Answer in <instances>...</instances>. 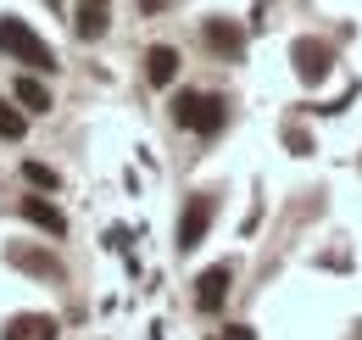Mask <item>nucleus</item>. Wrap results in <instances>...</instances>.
Returning a JSON list of instances; mask_svg holds the SVG:
<instances>
[{
	"instance_id": "f257e3e1",
	"label": "nucleus",
	"mask_w": 362,
	"mask_h": 340,
	"mask_svg": "<svg viewBox=\"0 0 362 340\" xmlns=\"http://www.w3.org/2000/svg\"><path fill=\"white\" fill-rule=\"evenodd\" d=\"M0 50H6V56H17L23 67H34V73H56V67H62V62L50 56V45L40 40L23 17H0Z\"/></svg>"
},
{
	"instance_id": "f03ea898",
	"label": "nucleus",
	"mask_w": 362,
	"mask_h": 340,
	"mask_svg": "<svg viewBox=\"0 0 362 340\" xmlns=\"http://www.w3.org/2000/svg\"><path fill=\"white\" fill-rule=\"evenodd\" d=\"M173 123L189 128V134H218L228 123V101L223 95H201V89H184L173 101Z\"/></svg>"
},
{
	"instance_id": "7ed1b4c3",
	"label": "nucleus",
	"mask_w": 362,
	"mask_h": 340,
	"mask_svg": "<svg viewBox=\"0 0 362 340\" xmlns=\"http://www.w3.org/2000/svg\"><path fill=\"white\" fill-rule=\"evenodd\" d=\"M212 217H218V196H189L184 201V217H179V251H195L201 240H206V229H212Z\"/></svg>"
},
{
	"instance_id": "20e7f679",
	"label": "nucleus",
	"mask_w": 362,
	"mask_h": 340,
	"mask_svg": "<svg viewBox=\"0 0 362 340\" xmlns=\"http://www.w3.org/2000/svg\"><path fill=\"white\" fill-rule=\"evenodd\" d=\"M290 56H296V79H301V84H323L329 67H334V50H329L323 40H296Z\"/></svg>"
},
{
	"instance_id": "39448f33",
	"label": "nucleus",
	"mask_w": 362,
	"mask_h": 340,
	"mask_svg": "<svg viewBox=\"0 0 362 340\" xmlns=\"http://www.w3.org/2000/svg\"><path fill=\"white\" fill-rule=\"evenodd\" d=\"M201 45H206L212 56H223V62H240V56H245V34H240L228 17H206V23H201Z\"/></svg>"
},
{
	"instance_id": "423d86ee",
	"label": "nucleus",
	"mask_w": 362,
	"mask_h": 340,
	"mask_svg": "<svg viewBox=\"0 0 362 340\" xmlns=\"http://www.w3.org/2000/svg\"><path fill=\"white\" fill-rule=\"evenodd\" d=\"M17 212L28 217L34 229H45L50 240H67V217H62V207H50L45 196H23V201H17Z\"/></svg>"
},
{
	"instance_id": "0eeeda50",
	"label": "nucleus",
	"mask_w": 362,
	"mask_h": 340,
	"mask_svg": "<svg viewBox=\"0 0 362 340\" xmlns=\"http://www.w3.org/2000/svg\"><path fill=\"white\" fill-rule=\"evenodd\" d=\"M228 279H234V268H228V262L206 268V273L195 279V307H201V312H218V307L228 301Z\"/></svg>"
},
{
	"instance_id": "6e6552de",
	"label": "nucleus",
	"mask_w": 362,
	"mask_h": 340,
	"mask_svg": "<svg viewBox=\"0 0 362 340\" xmlns=\"http://www.w3.org/2000/svg\"><path fill=\"white\" fill-rule=\"evenodd\" d=\"M145 79L156 89L173 84V79H179V50H173V45H151V50H145Z\"/></svg>"
},
{
	"instance_id": "1a4fd4ad",
	"label": "nucleus",
	"mask_w": 362,
	"mask_h": 340,
	"mask_svg": "<svg viewBox=\"0 0 362 340\" xmlns=\"http://www.w3.org/2000/svg\"><path fill=\"white\" fill-rule=\"evenodd\" d=\"M11 95H17V106H23V112H34V118H45V112H50V89L40 84L34 73H17Z\"/></svg>"
},
{
	"instance_id": "9d476101",
	"label": "nucleus",
	"mask_w": 362,
	"mask_h": 340,
	"mask_svg": "<svg viewBox=\"0 0 362 340\" xmlns=\"http://www.w3.org/2000/svg\"><path fill=\"white\" fill-rule=\"evenodd\" d=\"M6 262H11V268H23V273H40V279H56V273H62V268H56V256H50V251H34V246H11Z\"/></svg>"
},
{
	"instance_id": "9b49d317",
	"label": "nucleus",
	"mask_w": 362,
	"mask_h": 340,
	"mask_svg": "<svg viewBox=\"0 0 362 340\" xmlns=\"http://www.w3.org/2000/svg\"><path fill=\"white\" fill-rule=\"evenodd\" d=\"M6 340H56V318H45V312H23V318L6 324Z\"/></svg>"
},
{
	"instance_id": "f8f14e48",
	"label": "nucleus",
	"mask_w": 362,
	"mask_h": 340,
	"mask_svg": "<svg viewBox=\"0 0 362 340\" xmlns=\"http://www.w3.org/2000/svg\"><path fill=\"white\" fill-rule=\"evenodd\" d=\"M28 134V112H17V101H0V140H23Z\"/></svg>"
},
{
	"instance_id": "ddd939ff",
	"label": "nucleus",
	"mask_w": 362,
	"mask_h": 340,
	"mask_svg": "<svg viewBox=\"0 0 362 340\" xmlns=\"http://www.w3.org/2000/svg\"><path fill=\"white\" fill-rule=\"evenodd\" d=\"M73 28H78V40H100V34H106V6H78V23H73Z\"/></svg>"
},
{
	"instance_id": "4468645a",
	"label": "nucleus",
	"mask_w": 362,
	"mask_h": 340,
	"mask_svg": "<svg viewBox=\"0 0 362 340\" xmlns=\"http://www.w3.org/2000/svg\"><path fill=\"white\" fill-rule=\"evenodd\" d=\"M23 178H28L34 190H62V173L45 168V162H23Z\"/></svg>"
},
{
	"instance_id": "2eb2a0df",
	"label": "nucleus",
	"mask_w": 362,
	"mask_h": 340,
	"mask_svg": "<svg viewBox=\"0 0 362 340\" xmlns=\"http://www.w3.org/2000/svg\"><path fill=\"white\" fill-rule=\"evenodd\" d=\"M162 6H173V0H139V11H145V17H156Z\"/></svg>"
},
{
	"instance_id": "dca6fc26",
	"label": "nucleus",
	"mask_w": 362,
	"mask_h": 340,
	"mask_svg": "<svg viewBox=\"0 0 362 340\" xmlns=\"http://www.w3.org/2000/svg\"><path fill=\"white\" fill-rule=\"evenodd\" d=\"M223 340H257V335H251V329H228Z\"/></svg>"
},
{
	"instance_id": "f3484780",
	"label": "nucleus",
	"mask_w": 362,
	"mask_h": 340,
	"mask_svg": "<svg viewBox=\"0 0 362 340\" xmlns=\"http://www.w3.org/2000/svg\"><path fill=\"white\" fill-rule=\"evenodd\" d=\"M78 6H106V0H78Z\"/></svg>"
}]
</instances>
